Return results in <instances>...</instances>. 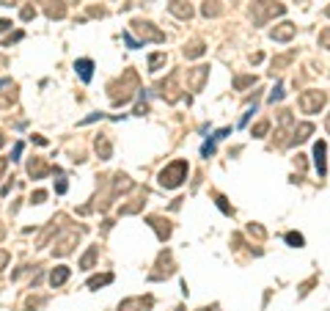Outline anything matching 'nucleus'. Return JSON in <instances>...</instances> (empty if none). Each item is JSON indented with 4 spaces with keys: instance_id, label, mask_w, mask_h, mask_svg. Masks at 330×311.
Masks as SVG:
<instances>
[{
    "instance_id": "nucleus-25",
    "label": "nucleus",
    "mask_w": 330,
    "mask_h": 311,
    "mask_svg": "<svg viewBox=\"0 0 330 311\" xmlns=\"http://www.w3.org/2000/svg\"><path fill=\"white\" fill-rule=\"evenodd\" d=\"M9 25H11V22H6V19H0V31H6Z\"/></svg>"
},
{
    "instance_id": "nucleus-27",
    "label": "nucleus",
    "mask_w": 330,
    "mask_h": 311,
    "mask_svg": "<svg viewBox=\"0 0 330 311\" xmlns=\"http://www.w3.org/2000/svg\"><path fill=\"white\" fill-rule=\"evenodd\" d=\"M328 130H330V116H328Z\"/></svg>"
},
{
    "instance_id": "nucleus-9",
    "label": "nucleus",
    "mask_w": 330,
    "mask_h": 311,
    "mask_svg": "<svg viewBox=\"0 0 330 311\" xmlns=\"http://www.w3.org/2000/svg\"><path fill=\"white\" fill-rule=\"evenodd\" d=\"M149 223H152V226L157 229V234H160V240L171 237V226H168V220H162V218H149Z\"/></svg>"
},
{
    "instance_id": "nucleus-14",
    "label": "nucleus",
    "mask_w": 330,
    "mask_h": 311,
    "mask_svg": "<svg viewBox=\"0 0 330 311\" xmlns=\"http://www.w3.org/2000/svg\"><path fill=\"white\" fill-rule=\"evenodd\" d=\"M66 278H69V270H66V267H58V270H52L50 281H52V286H61Z\"/></svg>"
},
{
    "instance_id": "nucleus-20",
    "label": "nucleus",
    "mask_w": 330,
    "mask_h": 311,
    "mask_svg": "<svg viewBox=\"0 0 330 311\" xmlns=\"http://www.w3.org/2000/svg\"><path fill=\"white\" fill-rule=\"evenodd\" d=\"M251 83H256V77H237V80H234V88H245V85H251Z\"/></svg>"
},
{
    "instance_id": "nucleus-28",
    "label": "nucleus",
    "mask_w": 330,
    "mask_h": 311,
    "mask_svg": "<svg viewBox=\"0 0 330 311\" xmlns=\"http://www.w3.org/2000/svg\"><path fill=\"white\" fill-rule=\"evenodd\" d=\"M198 311H209V309H198Z\"/></svg>"
},
{
    "instance_id": "nucleus-23",
    "label": "nucleus",
    "mask_w": 330,
    "mask_h": 311,
    "mask_svg": "<svg viewBox=\"0 0 330 311\" xmlns=\"http://www.w3.org/2000/svg\"><path fill=\"white\" fill-rule=\"evenodd\" d=\"M319 44H322V47H328V50H330V28H328V31H322V33H319Z\"/></svg>"
},
{
    "instance_id": "nucleus-21",
    "label": "nucleus",
    "mask_w": 330,
    "mask_h": 311,
    "mask_svg": "<svg viewBox=\"0 0 330 311\" xmlns=\"http://www.w3.org/2000/svg\"><path fill=\"white\" fill-rule=\"evenodd\" d=\"M281 99H283V85H275V91L270 94V102L275 105V102H281Z\"/></svg>"
},
{
    "instance_id": "nucleus-19",
    "label": "nucleus",
    "mask_w": 330,
    "mask_h": 311,
    "mask_svg": "<svg viewBox=\"0 0 330 311\" xmlns=\"http://www.w3.org/2000/svg\"><path fill=\"white\" fill-rule=\"evenodd\" d=\"M267 130H270V121H259V124L253 127V135H256V138H264Z\"/></svg>"
},
{
    "instance_id": "nucleus-17",
    "label": "nucleus",
    "mask_w": 330,
    "mask_h": 311,
    "mask_svg": "<svg viewBox=\"0 0 330 311\" xmlns=\"http://www.w3.org/2000/svg\"><path fill=\"white\" fill-rule=\"evenodd\" d=\"M162 64H165V52H157V55H152V58H149V69H152V72H157Z\"/></svg>"
},
{
    "instance_id": "nucleus-2",
    "label": "nucleus",
    "mask_w": 330,
    "mask_h": 311,
    "mask_svg": "<svg viewBox=\"0 0 330 311\" xmlns=\"http://www.w3.org/2000/svg\"><path fill=\"white\" fill-rule=\"evenodd\" d=\"M283 6L281 3H275V0H256L253 9H251V17H253L256 25H264L270 17H278V14H283Z\"/></svg>"
},
{
    "instance_id": "nucleus-22",
    "label": "nucleus",
    "mask_w": 330,
    "mask_h": 311,
    "mask_svg": "<svg viewBox=\"0 0 330 311\" xmlns=\"http://www.w3.org/2000/svg\"><path fill=\"white\" fill-rule=\"evenodd\" d=\"M94 256H96V248H91V251H88V253L83 256V267H85V270H88V267L94 264Z\"/></svg>"
},
{
    "instance_id": "nucleus-4",
    "label": "nucleus",
    "mask_w": 330,
    "mask_h": 311,
    "mask_svg": "<svg viewBox=\"0 0 330 311\" xmlns=\"http://www.w3.org/2000/svg\"><path fill=\"white\" fill-rule=\"evenodd\" d=\"M168 11L173 14V17H179V19H190V17H193V6H190L187 0H171Z\"/></svg>"
},
{
    "instance_id": "nucleus-15",
    "label": "nucleus",
    "mask_w": 330,
    "mask_h": 311,
    "mask_svg": "<svg viewBox=\"0 0 330 311\" xmlns=\"http://www.w3.org/2000/svg\"><path fill=\"white\" fill-rule=\"evenodd\" d=\"M204 50H206V47H204L201 42H195V44H190V47H185V55L187 58H198V55H204Z\"/></svg>"
},
{
    "instance_id": "nucleus-18",
    "label": "nucleus",
    "mask_w": 330,
    "mask_h": 311,
    "mask_svg": "<svg viewBox=\"0 0 330 311\" xmlns=\"http://www.w3.org/2000/svg\"><path fill=\"white\" fill-rule=\"evenodd\" d=\"M286 243L292 245V248H303V234H295V231H292V234H286Z\"/></svg>"
},
{
    "instance_id": "nucleus-6",
    "label": "nucleus",
    "mask_w": 330,
    "mask_h": 311,
    "mask_svg": "<svg viewBox=\"0 0 330 311\" xmlns=\"http://www.w3.org/2000/svg\"><path fill=\"white\" fill-rule=\"evenodd\" d=\"M325 151H328L325 141H316V143H314V163H316L319 177H325V174H328V165H325Z\"/></svg>"
},
{
    "instance_id": "nucleus-8",
    "label": "nucleus",
    "mask_w": 330,
    "mask_h": 311,
    "mask_svg": "<svg viewBox=\"0 0 330 311\" xmlns=\"http://www.w3.org/2000/svg\"><path fill=\"white\" fill-rule=\"evenodd\" d=\"M295 22H281L278 28H275V31H272V39H275V42H289V39H292V36H295Z\"/></svg>"
},
{
    "instance_id": "nucleus-26",
    "label": "nucleus",
    "mask_w": 330,
    "mask_h": 311,
    "mask_svg": "<svg viewBox=\"0 0 330 311\" xmlns=\"http://www.w3.org/2000/svg\"><path fill=\"white\" fill-rule=\"evenodd\" d=\"M325 14H328V17H330V6H328V11H325Z\"/></svg>"
},
{
    "instance_id": "nucleus-10",
    "label": "nucleus",
    "mask_w": 330,
    "mask_h": 311,
    "mask_svg": "<svg viewBox=\"0 0 330 311\" xmlns=\"http://www.w3.org/2000/svg\"><path fill=\"white\" fill-rule=\"evenodd\" d=\"M220 11H223V6H220L218 0H206V3L201 6V14H204V17H218Z\"/></svg>"
},
{
    "instance_id": "nucleus-16",
    "label": "nucleus",
    "mask_w": 330,
    "mask_h": 311,
    "mask_svg": "<svg viewBox=\"0 0 330 311\" xmlns=\"http://www.w3.org/2000/svg\"><path fill=\"white\" fill-rule=\"evenodd\" d=\"M110 281H113V276H110V273H105V276H94L91 281H88V286H91V289H96V286L110 284Z\"/></svg>"
},
{
    "instance_id": "nucleus-12",
    "label": "nucleus",
    "mask_w": 330,
    "mask_h": 311,
    "mask_svg": "<svg viewBox=\"0 0 330 311\" xmlns=\"http://www.w3.org/2000/svg\"><path fill=\"white\" fill-rule=\"evenodd\" d=\"M75 69H77V72H80V77H83V80H91V69H94V64H91V61H77V64H75Z\"/></svg>"
},
{
    "instance_id": "nucleus-13",
    "label": "nucleus",
    "mask_w": 330,
    "mask_h": 311,
    "mask_svg": "<svg viewBox=\"0 0 330 311\" xmlns=\"http://www.w3.org/2000/svg\"><path fill=\"white\" fill-rule=\"evenodd\" d=\"M292 58H295V52H286V55H278V58H272V75H275L278 69H283L286 64H292Z\"/></svg>"
},
{
    "instance_id": "nucleus-11",
    "label": "nucleus",
    "mask_w": 330,
    "mask_h": 311,
    "mask_svg": "<svg viewBox=\"0 0 330 311\" xmlns=\"http://www.w3.org/2000/svg\"><path fill=\"white\" fill-rule=\"evenodd\" d=\"M311 132H314V124H300V127L295 130V138H292L289 143H303V141H305V138H308Z\"/></svg>"
},
{
    "instance_id": "nucleus-5",
    "label": "nucleus",
    "mask_w": 330,
    "mask_h": 311,
    "mask_svg": "<svg viewBox=\"0 0 330 311\" xmlns=\"http://www.w3.org/2000/svg\"><path fill=\"white\" fill-rule=\"evenodd\" d=\"M132 28H135L138 33H143V39H152V42H162V39H165L160 31H154V28H152V22H143V19H135Z\"/></svg>"
},
{
    "instance_id": "nucleus-24",
    "label": "nucleus",
    "mask_w": 330,
    "mask_h": 311,
    "mask_svg": "<svg viewBox=\"0 0 330 311\" xmlns=\"http://www.w3.org/2000/svg\"><path fill=\"white\" fill-rule=\"evenodd\" d=\"M215 198H218V207H220L223 212H226V215H231V212H234V210L229 207V204H226V198H223V196H215Z\"/></svg>"
},
{
    "instance_id": "nucleus-1",
    "label": "nucleus",
    "mask_w": 330,
    "mask_h": 311,
    "mask_svg": "<svg viewBox=\"0 0 330 311\" xmlns=\"http://www.w3.org/2000/svg\"><path fill=\"white\" fill-rule=\"evenodd\" d=\"M187 179V160H173L171 165H165V168L160 171V185L162 187H179L182 182Z\"/></svg>"
},
{
    "instance_id": "nucleus-7",
    "label": "nucleus",
    "mask_w": 330,
    "mask_h": 311,
    "mask_svg": "<svg viewBox=\"0 0 330 311\" xmlns=\"http://www.w3.org/2000/svg\"><path fill=\"white\" fill-rule=\"evenodd\" d=\"M206 77H209V66H195L193 72H190V88H193V91H201Z\"/></svg>"
},
{
    "instance_id": "nucleus-3",
    "label": "nucleus",
    "mask_w": 330,
    "mask_h": 311,
    "mask_svg": "<svg viewBox=\"0 0 330 311\" xmlns=\"http://www.w3.org/2000/svg\"><path fill=\"white\" fill-rule=\"evenodd\" d=\"M325 91H303L300 94V99H297V105H300V110L303 113H319V108L325 105Z\"/></svg>"
}]
</instances>
